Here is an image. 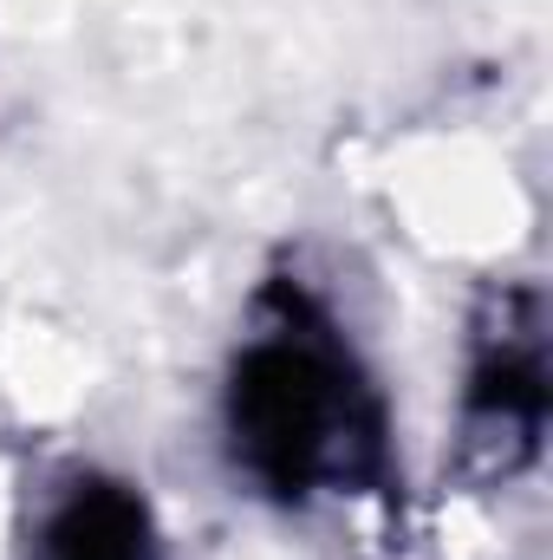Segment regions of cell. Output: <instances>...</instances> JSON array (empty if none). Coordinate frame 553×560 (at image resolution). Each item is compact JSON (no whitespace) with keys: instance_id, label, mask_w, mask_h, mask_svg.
Here are the masks:
<instances>
[{"instance_id":"1","label":"cell","mask_w":553,"mask_h":560,"mask_svg":"<svg viewBox=\"0 0 553 560\" xmlns=\"http://www.w3.org/2000/svg\"><path fill=\"white\" fill-rule=\"evenodd\" d=\"M222 443L228 469L274 509L398 489L391 405L339 313L299 275H268L248 300L222 378Z\"/></svg>"},{"instance_id":"2","label":"cell","mask_w":553,"mask_h":560,"mask_svg":"<svg viewBox=\"0 0 553 560\" xmlns=\"http://www.w3.org/2000/svg\"><path fill=\"white\" fill-rule=\"evenodd\" d=\"M548 293L534 280H489L469 306L456 476L469 489H515L548 450Z\"/></svg>"},{"instance_id":"3","label":"cell","mask_w":553,"mask_h":560,"mask_svg":"<svg viewBox=\"0 0 553 560\" xmlns=\"http://www.w3.org/2000/svg\"><path fill=\"white\" fill-rule=\"evenodd\" d=\"M26 560H163V535L138 482L111 469H66L33 502Z\"/></svg>"}]
</instances>
